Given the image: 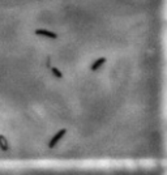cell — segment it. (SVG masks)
Returning <instances> with one entry per match:
<instances>
[{
	"mask_svg": "<svg viewBox=\"0 0 167 175\" xmlns=\"http://www.w3.org/2000/svg\"><path fill=\"white\" fill-rule=\"evenodd\" d=\"M50 72H51V75L56 78V80H59V81H63L65 78V76H64V73H63V71H60L58 68V67H51V69H50Z\"/></svg>",
	"mask_w": 167,
	"mask_h": 175,
	"instance_id": "3957f363",
	"label": "cell"
},
{
	"mask_svg": "<svg viewBox=\"0 0 167 175\" xmlns=\"http://www.w3.org/2000/svg\"><path fill=\"white\" fill-rule=\"evenodd\" d=\"M106 63H107V58H106V56H101V58L95 59V60L91 63V67H90L91 73H97V72H99L102 67L106 65Z\"/></svg>",
	"mask_w": 167,
	"mask_h": 175,
	"instance_id": "6da1fadb",
	"label": "cell"
},
{
	"mask_svg": "<svg viewBox=\"0 0 167 175\" xmlns=\"http://www.w3.org/2000/svg\"><path fill=\"white\" fill-rule=\"evenodd\" d=\"M37 35H41V37H45V38H49V39H58V34L54 33L51 30H47V29H37L34 31Z\"/></svg>",
	"mask_w": 167,
	"mask_h": 175,
	"instance_id": "7a4b0ae2",
	"label": "cell"
}]
</instances>
